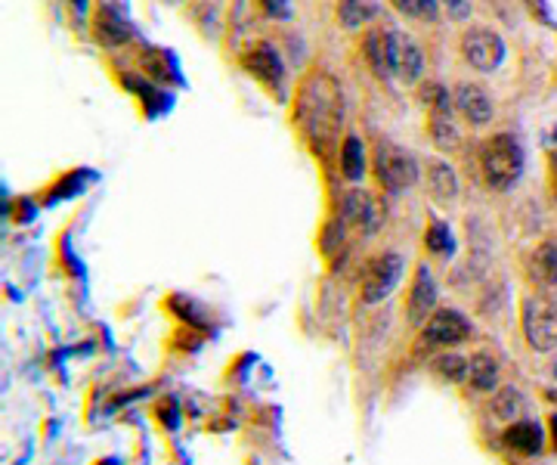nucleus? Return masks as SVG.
Wrapping results in <instances>:
<instances>
[{"label": "nucleus", "mask_w": 557, "mask_h": 465, "mask_svg": "<svg viewBox=\"0 0 557 465\" xmlns=\"http://www.w3.org/2000/svg\"><path fill=\"white\" fill-rule=\"evenodd\" d=\"M474 338V326L458 310H437V314L424 323V345L428 348H455L462 341Z\"/></svg>", "instance_id": "10"}, {"label": "nucleus", "mask_w": 557, "mask_h": 465, "mask_svg": "<svg viewBox=\"0 0 557 465\" xmlns=\"http://www.w3.org/2000/svg\"><path fill=\"white\" fill-rule=\"evenodd\" d=\"M242 69L257 78L260 84H267L270 90H282L285 81V66H282V56L273 44L267 41H257L251 47L242 50Z\"/></svg>", "instance_id": "11"}, {"label": "nucleus", "mask_w": 557, "mask_h": 465, "mask_svg": "<svg viewBox=\"0 0 557 465\" xmlns=\"http://www.w3.org/2000/svg\"><path fill=\"white\" fill-rule=\"evenodd\" d=\"M390 7L409 19H424L434 13V0H390Z\"/></svg>", "instance_id": "25"}, {"label": "nucleus", "mask_w": 557, "mask_h": 465, "mask_svg": "<svg viewBox=\"0 0 557 465\" xmlns=\"http://www.w3.org/2000/svg\"><path fill=\"white\" fill-rule=\"evenodd\" d=\"M421 100L428 106V134L437 149L449 152L458 146V128L452 118V93L440 84H428L421 90Z\"/></svg>", "instance_id": "6"}, {"label": "nucleus", "mask_w": 557, "mask_h": 465, "mask_svg": "<svg viewBox=\"0 0 557 465\" xmlns=\"http://www.w3.org/2000/svg\"><path fill=\"white\" fill-rule=\"evenodd\" d=\"M93 31H96V41L103 47H118L124 41H130V25L127 19L115 10V7H100L96 13V22H93Z\"/></svg>", "instance_id": "16"}, {"label": "nucleus", "mask_w": 557, "mask_h": 465, "mask_svg": "<svg viewBox=\"0 0 557 465\" xmlns=\"http://www.w3.org/2000/svg\"><path fill=\"white\" fill-rule=\"evenodd\" d=\"M480 171L493 190H511L523 174V149L511 134H496L480 146Z\"/></svg>", "instance_id": "2"}, {"label": "nucleus", "mask_w": 557, "mask_h": 465, "mask_svg": "<svg viewBox=\"0 0 557 465\" xmlns=\"http://www.w3.org/2000/svg\"><path fill=\"white\" fill-rule=\"evenodd\" d=\"M387 72L400 84H418L424 75V53L403 31H387Z\"/></svg>", "instance_id": "8"}, {"label": "nucleus", "mask_w": 557, "mask_h": 465, "mask_svg": "<svg viewBox=\"0 0 557 465\" xmlns=\"http://www.w3.org/2000/svg\"><path fill=\"white\" fill-rule=\"evenodd\" d=\"M452 103L468 124H474V128H483V124L493 121V100H489V93L483 87H477L471 81L455 84Z\"/></svg>", "instance_id": "12"}, {"label": "nucleus", "mask_w": 557, "mask_h": 465, "mask_svg": "<svg viewBox=\"0 0 557 465\" xmlns=\"http://www.w3.org/2000/svg\"><path fill=\"white\" fill-rule=\"evenodd\" d=\"M341 171L353 183L363 180V174H366V146H363V140L353 137V134L341 140Z\"/></svg>", "instance_id": "19"}, {"label": "nucleus", "mask_w": 557, "mask_h": 465, "mask_svg": "<svg viewBox=\"0 0 557 465\" xmlns=\"http://www.w3.org/2000/svg\"><path fill=\"white\" fill-rule=\"evenodd\" d=\"M257 4L270 19H288L291 16V0H257Z\"/></svg>", "instance_id": "26"}, {"label": "nucleus", "mask_w": 557, "mask_h": 465, "mask_svg": "<svg viewBox=\"0 0 557 465\" xmlns=\"http://www.w3.org/2000/svg\"><path fill=\"white\" fill-rule=\"evenodd\" d=\"M366 59L375 75H390L387 72V31H369L366 41H363Z\"/></svg>", "instance_id": "22"}, {"label": "nucleus", "mask_w": 557, "mask_h": 465, "mask_svg": "<svg viewBox=\"0 0 557 465\" xmlns=\"http://www.w3.org/2000/svg\"><path fill=\"white\" fill-rule=\"evenodd\" d=\"M372 165H375L378 183L384 186L387 193H403L418 180V165H415L412 155L406 149H400V146L387 143V140L375 143Z\"/></svg>", "instance_id": "4"}, {"label": "nucleus", "mask_w": 557, "mask_h": 465, "mask_svg": "<svg viewBox=\"0 0 557 465\" xmlns=\"http://www.w3.org/2000/svg\"><path fill=\"white\" fill-rule=\"evenodd\" d=\"M551 434H554V447H557V416H551Z\"/></svg>", "instance_id": "28"}, {"label": "nucleus", "mask_w": 557, "mask_h": 465, "mask_svg": "<svg viewBox=\"0 0 557 465\" xmlns=\"http://www.w3.org/2000/svg\"><path fill=\"white\" fill-rule=\"evenodd\" d=\"M499 363L489 357V354H477L474 360H471V382H474V388L477 391H493L496 385H499Z\"/></svg>", "instance_id": "21"}, {"label": "nucleus", "mask_w": 557, "mask_h": 465, "mask_svg": "<svg viewBox=\"0 0 557 465\" xmlns=\"http://www.w3.org/2000/svg\"><path fill=\"white\" fill-rule=\"evenodd\" d=\"M294 121L313 152L332 149L344 124V93L329 72H310L294 100Z\"/></svg>", "instance_id": "1"}, {"label": "nucleus", "mask_w": 557, "mask_h": 465, "mask_svg": "<svg viewBox=\"0 0 557 465\" xmlns=\"http://www.w3.org/2000/svg\"><path fill=\"white\" fill-rule=\"evenodd\" d=\"M424 177H428V193L434 202L452 205L458 199V177H455L452 165H446L443 159H428V165H424Z\"/></svg>", "instance_id": "14"}, {"label": "nucleus", "mask_w": 557, "mask_h": 465, "mask_svg": "<svg viewBox=\"0 0 557 465\" xmlns=\"http://www.w3.org/2000/svg\"><path fill=\"white\" fill-rule=\"evenodd\" d=\"M434 307H437V283H434L428 264H418L412 289H409V320L424 323Z\"/></svg>", "instance_id": "13"}, {"label": "nucleus", "mask_w": 557, "mask_h": 465, "mask_svg": "<svg viewBox=\"0 0 557 465\" xmlns=\"http://www.w3.org/2000/svg\"><path fill=\"white\" fill-rule=\"evenodd\" d=\"M378 13H381V0H338V22L347 31L363 28L366 22L378 19Z\"/></svg>", "instance_id": "18"}, {"label": "nucleus", "mask_w": 557, "mask_h": 465, "mask_svg": "<svg viewBox=\"0 0 557 465\" xmlns=\"http://www.w3.org/2000/svg\"><path fill=\"white\" fill-rule=\"evenodd\" d=\"M530 276L533 283L554 289L557 286V242H542L530 255Z\"/></svg>", "instance_id": "17"}, {"label": "nucleus", "mask_w": 557, "mask_h": 465, "mask_svg": "<svg viewBox=\"0 0 557 465\" xmlns=\"http://www.w3.org/2000/svg\"><path fill=\"white\" fill-rule=\"evenodd\" d=\"M434 369L446 382H465L471 376V360H465L462 354H446L434 363Z\"/></svg>", "instance_id": "23"}, {"label": "nucleus", "mask_w": 557, "mask_h": 465, "mask_svg": "<svg viewBox=\"0 0 557 465\" xmlns=\"http://www.w3.org/2000/svg\"><path fill=\"white\" fill-rule=\"evenodd\" d=\"M505 444L523 456H536L545 444L542 438V425L533 422V419H517L505 428Z\"/></svg>", "instance_id": "15"}, {"label": "nucleus", "mask_w": 557, "mask_h": 465, "mask_svg": "<svg viewBox=\"0 0 557 465\" xmlns=\"http://www.w3.org/2000/svg\"><path fill=\"white\" fill-rule=\"evenodd\" d=\"M338 217L344 221L347 230L359 233V236H372L381 230V221H384V211L378 205V199L366 190H350L341 196L338 202Z\"/></svg>", "instance_id": "7"}, {"label": "nucleus", "mask_w": 557, "mask_h": 465, "mask_svg": "<svg viewBox=\"0 0 557 465\" xmlns=\"http://www.w3.org/2000/svg\"><path fill=\"white\" fill-rule=\"evenodd\" d=\"M548 397H551V400H554V403H557V391H554V394H548Z\"/></svg>", "instance_id": "29"}, {"label": "nucleus", "mask_w": 557, "mask_h": 465, "mask_svg": "<svg viewBox=\"0 0 557 465\" xmlns=\"http://www.w3.org/2000/svg\"><path fill=\"white\" fill-rule=\"evenodd\" d=\"M520 326L530 348L548 354L557 348V301L548 295H527L520 304Z\"/></svg>", "instance_id": "3"}, {"label": "nucleus", "mask_w": 557, "mask_h": 465, "mask_svg": "<svg viewBox=\"0 0 557 465\" xmlns=\"http://www.w3.org/2000/svg\"><path fill=\"white\" fill-rule=\"evenodd\" d=\"M403 255L397 252H387L381 258H375L363 276V301L366 304H381L393 289H397V283L403 279Z\"/></svg>", "instance_id": "9"}, {"label": "nucleus", "mask_w": 557, "mask_h": 465, "mask_svg": "<svg viewBox=\"0 0 557 465\" xmlns=\"http://www.w3.org/2000/svg\"><path fill=\"white\" fill-rule=\"evenodd\" d=\"M424 245L431 248L434 255H452L455 252V239H452V230L443 224V221H434L424 233Z\"/></svg>", "instance_id": "24"}, {"label": "nucleus", "mask_w": 557, "mask_h": 465, "mask_svg": "<svg viewBox=\"0 0 557 465\" xmlns=\"http://www.w3.org/2000/svg\"><path fill=\"white\" fill-rule=\"evenodd\" d=\"M458 50H462L468 66L483 75L496 72L505 62V41L493 28H483V25H471L462 35V41H458Z\"/></svg>", "instance_id": "5"}, {"label": "nucleus", "mask_w": 557, "mask_h": 465, "mask_svg": "<svg viewBox=\"0 0 557 465\" xmlns=\"http://www.w3.org/2000/svg\"><path fill=\"white\" fill-rule=\"evenodd\" d=\"M443 4H446V10H449L452 19H465L471 13V7L465 4V0H443Z\"/></svg>", "instance_id": "27"}, {"label": "nucleus", "mask_w": 557, "mask_h": 465, "mask_svg": "<svg viewBox=\"0 0 557 465\" xmlns=\"http://www.w3.org/2000/svg\"><path fill=\"white\" fill-rule=\"evenodd\" d=\"M489 416L496 422H517L523 416V397L514 388H502L493 400H489Z\"/></svg>", "instance_id": "20"}]
</instances>
